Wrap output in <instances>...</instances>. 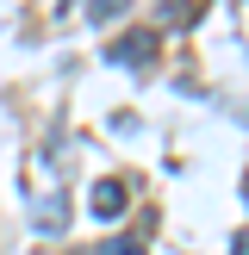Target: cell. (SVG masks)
Here are the masks:
<instances>
[{
	"instance_id": "1",
	"label": "cell",
	"mask_w": 249,
	"mask_h": 255,
	"mask_svg": "<svg viewBox=\"0 0 249 255\" xmlns=\"http://www.w3.org/2000/svg\"><path fill=\"white\" fill-rule=\"evenodd\" d=\"M106 56H112V62H131V69H143V62L156 56V31H131V37H119Z\"/></svg>"
},
{
	"instance_id": "6",
	"label": "cell",
	"mask_w": 249,
	"mask_h": 255,
	"mask_svg": "<svg viewBox=\"0 0 249 255\" xmlns=\"http://www.w3.org/2000/svg\"><path fill=\"white\" fill-rule=\"evenodd\" d=\"M243 206H249V181H243Z\"/></svg>"
},
{
	"instance_id": "5",
	"label": "cell",
	"mask_w": 249,
	"mask_h": 255,
	"mask_svg": "<svg viewBox=\"0 0 249 255\" xmlns=\"http://www.w3.org/2000/svg\"><path fill=\"white\" fill-rule=\"evenodd\" d=\"M237 255H249V231H237Z\"/></svg>"
},
{
	"instance_id": "2",
	"label": "cell",
	"mask_w": 249,
	"mask_h": 255,
	"mask_svg": "<svg viewBox=\"0 0 249 255\" xmlns=\"http://www.w3.org/2000/svg\"><path fill=\"white\" fill-rule=\"evenodd\" d=\"M124 206H131L124 181H94V218H119Z\"/></svg>"
},
{
	"instance_id": "4",
	"label": "cell",
	"mask_w": 249,
	"mask_h": 255,
	"mask_svg": "<svg viewBox=\"0 0 249 255\" xmlns=\"http://www.w3.org/2000/svg\"><path fill=\"white\" fill-rule=\"evenodd\" d=\"M124 12V0H94V25H106V19H119Z\"/></svg>"
},
{
	"instance_id": "3",
	"label": "cell",
	"mask_w": 249,
	"mask_h": 255,
	"mask_svg": "<svg viewBox=\"0 0 249 255\" xmlns=\"http://www.w3.org/2000/svg\"><path fill=\"white\" fill-rule=\"evenodd\" d=\"M31 224L37 231H62V224H69V206H62L56 193H37L31 199Z\"/></svg>"
},
{
	"instance_id": "7",
	"label": "cell",
	"mask_w": 249,
	"mask_h": 255,
	"mask_svg": "<svg viewBox=\"0 0 249 255\" xmlns=\"http://www.w3.org/2000/svg\"><path fill=\"white\" fill-rule=\"evenodd\" d=\"M75 255H100V249H75Z\"/></svg>"
}]
</instances>
